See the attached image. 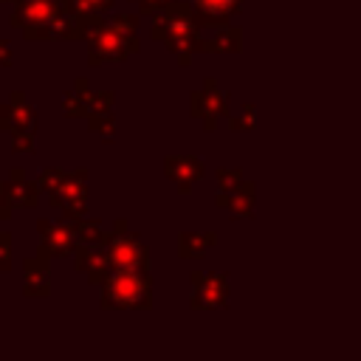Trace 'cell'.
<instances>
[{"mask_svg":"<svg viewBox=\"0 0 361 361\" xmlns=\"http://www.w3.org/2000/svg\"><path fill=\"white\" fill-rule=\"evenodd\" d=\"M200 20L192 0H172L152 17V39L178 56V65H189L197 54Z\"/></svg>","mask_w":361,"mask_h":361,"instance_id":"6da1fadb","label":"cell"},{"mask_svg":"<svg viewBox=\"0 0 361 361\" xmlns=\"http://www.w3.org/2000/svg\"><path fill=\"white\" fill-rule=\"evenodd\" d=\"M102 310H149L152 307V276L149 268H116L99 296Z\"/></svg>","mask_w":361,"mask_h":361,"instance_id":"7a4b0ae2","label":"cell"},{"mask_svg":"<svg viewBox=\"0 0 361 361\" xmlns=\"http://www.w3.org/2000/svg\"><path fill=\"white\" fill-rule=\"evenodd\" d=\"M141 51V42H138V34H124V31H116L107 20V25L93 37L87 39V62L90 65H102V62H124L130 59L133 54Z\"/></svg>","mask_w":361,"mask_h":361,"instance_id":"3957f363","label":"cell"},{"mask_svg":"<svg viewBox=\"0 0 361 361\" xmlns=\"http://www.w3.org/2000/svg\"><path fill=\"white\" fill-rule=\"evenodd\" d=\"M87 178H90V172L85 166H79L73 172H65L59 189L54 195H48L51 206L54 209H62V214L68 220L87 217Z\"/></svg>","mask_w":361,"mask_h":361,"instance_id":"277c9868","label":"cell"},{"mask_svg":"<svg viewBox=\"0 0 361 361\" xmlns=\"http://www.w3.org/2000/svg\"><path fill=\"white\" fill-rule=\"evenodd\" d=\"M37 234H39L37 257H42L45 262H51L54 257H68L79 245V237H76L73 223L68 217H62L59 223H51L45 217H39L37 220Z\"/></svg>","mask_w":361,"mask_h":361,"instance_id":"5b68a950","label":"cell"},{"mask_svg":"<svg viewBox=\"0 0 361 361\" xmlns=\"http://www.w3.org/2000/svg\"><path fill=\"white\" fill-rule=\"evenodd\" d=\"M11 152H34V133H37V110L23 90H11Z\"/></svg>","mask_w":361,"mask_h":361,"instance_id":"8992f818","label":"cell"},{"mask_svg":"<svg viewBox=\"0 0 361 361\" xmlns=\"http://www.w3.org/2000/svg\"><path fill=\"white\" fill-rule=\"evenodd\" d=\"M189 113L195 118H200L209 133H214L217 130V118L228 116V93H223L217 87V82L209 76V79H203V87L189 96Z\"/></svg>","mask_w":361,"mask_h":361,"instance_id":"52a82bcc","label":"cell"},{"mask_svg":"<svg viewBox=\"0 0 361 361\" xmlns=\"http://www.w3.org/2000/svg\"><path fill=\"white\" fill-rule=\"evenodd\" d=\"M189 282H192V299H189L192 310H214L228 305V274L192 271Z\"/></svg>","mask_w":361,"mask_h":361,"instance_id":"ba28073f","label":"cell"},{"mask_svg":"<svg viewBox=\"0 0 361 361\" xmlns=\"http://www.w3.org/2000/svg\"><path fill=\"white\" fill-rule=\"evenodd\" d=\"M65 8H73V0H20L14 3L8 25L11 28L42 25V23H51L56 14H62Z\"/></svg>","mask_w":361,"mask_h":361,"instance_id":"9c48e42d","label":"cell"},{"mask_svg":"<svg viewBox=\"0 0 361 361\" xmlns=\"http://www.w3.org/2000/svg\"><path fill=\"white\" fill-rule=\"evenodd\" d=\"M102 245L107 248V257H110L113 271H116V268H138V265L149 268V248H147V243H144L138 234H133V231L118 234V237H113L110 243H102Z\"/></svg>","mask_w":361,"mask_h":361,"instance_id":"30bf717a","label":"cell"},{"mask_svg":"<svg viewBox=\"0 0 361 361\" xmlns=\"http://www.w3.org/2000/svg\"><path fill=\"white\" fill-rule=\"evenodd\" d=\"M73 268L90 282V285H104V279L113 274L107 248L102 243H79L73 251Z\"/></svg>","mask_w":361,"mask_h":361,"instance_id":"8fae6325","label":"cell"},{"mask_svg":"<svg viewBox=\"0 0 361 361\" xmlns=\"http://www.w3.org/2000/svg\"><path fill=\"white\" fill-rule=\"evenodd\" d=\"M164 172L178 186L180 195H189L192 186L206 175V164L197 155H166L164 158Z\"/></svg>","mask_w":361,"mask_h":361,"instance_id":"7c38bea8","label":"cell"},{"mask_svg":"<svg viewBox=\"0 0 361 361\" xmlns=\"http://www.w3.org/2000/svg\"><path fill=\"white\" fill-rule=\"evenodd\" d=\"M113 104H116V93L113 90H102L93 96L90 102V113H87V127L93 133L102 135L104 144L113 141V133H116V116H113Z\"/></svg>","mask_w":361,"mask_h":361,"instance_id":"4fadbf2b","label":"cell"},{"mask_svg":"<svg viewBox=\"0 0 361 361\" xmlns=\"http://www.w3.org/2000/svg\"><path fill=\"white\" fill-rule=\"evenodd\" d=\"M23 296H28V299L51 296V271L42 257L23 259Z\"/></svg>","mask_w":361,"mask_h":361,"instance_id":"5bb4252c","label":"cell"},{"mask_svg":"<svg viewBox=\"0 0 361 361\" xmlns=\"http://www.w3.org/2000/svg\"><path fill=\"white\" fill-rule=\"evenodd\" d=\"M203 28H226L228 20L243 8V0H192Z\"/></svg>","mask_w":361,"mask_h":361,"instance_id":"9a60e30c","label":"cell"},{"mask_svg":"<svg viewBox=\"0 0 361 361\" xmlns=\"http://www.w3.org/2000/svg\"><path fill=\"white\" fill-rule=\"evenodd\" d=\"M6 189H8V197L14 206H23V209H34L39 206V186L34 180H28L25 169L14 166L8 172V180H6Z\"/></svg>","mask_w":361,"mask_h":361,"instance_id":"2e32d148","label":"cell"},{"mask_svg":"<svg viewBox=\"0 0 361 361\" xmlns=\"http://www.w3.org/2000/svg\"><path fill=\"white\" fill-rule=\"evenodd\" d=\"M214 203H217L220 209H228V212L237 214V217H251V214H254V183L245 180V183H243L240 189H234V192H217Z\"/></svg>","mask_w":361,"mask_h":361,"instance_id":"e0dca14e","label":"cell"},{"mask_svg":"<svg viewBox=\"0 0 361 361\" xmlns=\"http://www.w3.org/2000/svg\"><path fill=\"white\" fill-rule=\"evenodd\" d=\"M93 96H96V93H90L87 79H85V76H76L73 90L62 99V113H65V118H87Z\"/></svg>","mask_w":361,"mask_h":361,"instance_id":"ac0fdd59","label":"cell"},{"mask_svg":"<svg viewBox=\"0 0 361 361\" xmlns=\"http://www.w3.org/2000/svg\"><path fill=\"white\" fill-rule=\"evenodd\" d=\"M217 243L214 231H180L178 234V257L180 259H200Z\"/></svg>","mask_w":361,"mask_h":361,"instance_id":"d6986e66","label":"cell"},{"mask_svg":"<svg viewBox=\"0 0 361 361\" xmlns=\"http://www.w3.org/2000/svg\"><path fill=\"white\" fill-rule=\"evenodd\" d=\"M243 48V31L240 28H217V37L197 39V54H237Z\"/></svg>","mask_w":361,"mask_h":361,"instance_id":"ffe728a7","label":"cell"},{"mask_svg":"<svg viewBox=\"0 0 361 361\" xmlns=\"http://www.w3.org/2000/svg\"><path fill=\"white\" fill-rule=\"evenodd\" d=\"M73 223V231H76V237H79V243H102V237H104V231H102V220H96V217H79V220H71Z\"/></svg>","mask_w":361,"mask_h":361,"instance_id":"44dd1931","label":"cell"},{"mask_svg":"<svg viewBox=\"0 0 361 361\" xmlns=\"http://www.w3.org/2000/svg\"><path fill=\"white\" fill-rule=\"evenodd\" d=\"M62 178H65L62 169H56V166H42L39 175H37V186H39V192H45V195H54V192L59 189Z\"/></svg>","mask_w":361,"mask_h":361,"instance_id":"7402d4cb","label":"cell"},{"mask_svg":"<svg viewBox=\"0 0 361 361\" xmlns=\"http://www.w3.org/2000/svg\"><path fill=\"white\" fill-rule=\"evenodd\" d=\"M245 180H243V172L240 169H217V186H220V192H234V189H240Z\"/></svg>","mask_w":361,"mask_h":361,"instance_id":"603a6c76","label":"cell"},{"mask_svg":"<svg viewBox=\"0 0 361 361\" xmlns=\"http://www.w3.org/2000/svg\"><path fill=\"white\" fill-rule=\"evenodd\" d=\"M138 17L141 14H113L110 25L116 31H124V34H138Z\"/></svg>","mask_w":361,"mask_h":361,"instance_id":"cb8c5ba5","label":"cell"},{"mask_svg":"<svg viewBox=\"0 0 361 361\" xmlns=\"http://www.w3.org/2000/svg\"><path fill=\"white\" fill-rule=\"evenodd\" d=\"M11 231H0V274L11 271Z\"/></svg>","mask_w":361,"mask_h":361,"instance_id":"d4e9b609","label":"cell"},{"mask_svg":"<svg viewBox=\"0 0 361 361\" xmlns=\"http://www.w3.org/2000/svg\"><path fill=\"white\" fill-rule=\"evenodd\" d=\"M228 127L231 130H251L254 127V104H243V116L240 118H228Z\"/></svg>","mask_w":361,"mask_h":361,"instance_id":"484cf974","label":"cell"},{"mask_svg":"<svg viewBox=\"0 0 361 361\" xmlns=\"http://www.w3.org/2000/svg\"><path fill=\"white\" fill-rule=\"evenodd\" d=\"M130 3H135L138 6V14L141 17H155L164 6H169L172 0H130Z\"/></svg>","mask_w":361,"mask_h":361,"instance_id":"4316f807","label":"cell"},{"mask_svg":"<svg viewBox=\"0 0 361 361\" xmlns=\"http://www.w3.org/2000/svg\"><path fill=\"white\" fill-rule=\"evenodd\" d=\"M113 3H116V0H73L76 8H85V11H102V14L110 11Z\"/></svg>","mask_w":361,"mask_h":361,"instance_id":"83f0119b","label":"cell"},{"mask_svg":"<svg viewBox=\"0 0 361 361\" xmlns=\"http://www.w3.org/2000/svg\"><path fill=\"white\" fill-rule=\"evenodd\" d=\"M14 212V203L8 197V189H6V180H0V223H6Z\"/></svg>","mask_w":361,"mask_h":361,"instance_id":"f1b7e54d","label":"cell"},{"mask_svg":"<svg viewBox=\"0 0 361 361\" xmlns=\"http://www.w3.org/2000/svg\"><path fill=\"white\" fill-rule=\"evenodd\" d=\"M0 130H3V133L11 130V102H3V104H0Z\"/></svg>","mask_w":361,"mask_h":361,"instance_id":"f546056e","label":"cell"},{"mask_svg":"<svg viewBox=\"0 0 361 361\" xmlns=\"http://www.w3.org/2000/svg\"><path fill=\"white\" fill-rule=\"evenodd\" d=\"M11 62H14V54H11L8 42H6L3 37H0V71H3V68H8Z\"/></svg>","mask_w":361,"mask_h":361,"instance_id":"4dcf8cb0","label":"cell"},{"mask_svg":"<svg viewBox=\"0 0 361 361\" xmlns=\"http://www.w3.org/2000/svg\"><path fill=\"white\" fill-rule=\"evenodd\" d=\"M0 3H20V0H0Z\"/></svg>","mask_w":361,"mask_h":361,"instance_id":"1f68e13d","label":"cell"}]
</instances>
